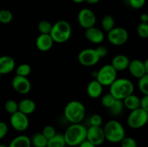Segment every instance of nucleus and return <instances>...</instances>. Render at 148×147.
Returning a JSON list of instances; mask_svg holds the SVG:
<instances>
[{
  "label": "nucleus",
  "mask_w": 148,
  "mask_h": 147,
  "mask_svg": "<svg viewBox=\"0 0 148 147\" xmlns=\"http://www.w3.org/2000/svg\"><path fill=\"white\" fill-rule=\"evenodd\" d=\"M109 87V93L111 94L115 99L120 100H123L129 95L133 94L134 90L132 82L125 78H116Z\"/></svg>",
  "instance_id": "nucleus-1"
},
{
  "label": "nucleus",
  "mask_w": 148,
  "mask_h": 147,
  "mask_svg": "<svg viewBox=\"0 0 148 147\" xmlns=\"http://www.w3.org/2000/svg\"><path fill=\"white\" fill-rule=\"evenodd\" d=\"M87 128L81 123L72 124L64 134L66 144L69 146H78L86 140Z\"/></svg>",
  "instance_id": "nucleus-2"
},
{
  "label": "nucleus",
  "mask_w": 148,
  "mask_h": 147,
  "mask_svg": "<svg viewBox=\"0 0 148 147\" xmlns=\"http://www.w3.org/2000/svg\"><path fill=\"white\" fill-rule=\"evenodd\" d=\"M85 107L77 100L70 101L66 104L64 110L66 119L72 124L80 123L85 116Z\"/></svg>",
  "instance_id": "nucleus-3"
},
{
  "label": "nucleus",
  "mask_w": 148,
  "mask_h": 147,
  "mask_svg": "<svg viewBox=\"0 0 148 147\" xmlns=\"http://www.w3.org/2000/svg\"><path fill=\"white\" fill-rule=\"evenodd\" d=\"M106 140L111 143H119L125 136V129L121 122L111 120L103 128Z\"/></svg>",
  "instance_id": "nucleus-4"
},
{
  "label": "nucleus",
  "mask_w": 148,
  "mask_h": 147,
  "mask_svg": "<svg viewBox=\"0 0 148 147\" xmlns=\"http://www.w3.org/2000/svg\"><path fill=\"white\" fill-rule=\"evenodd\" d=\"M54 43H63L67 41L72 35V27L66 20H59L52 25L49 34Z\"/></svg>",
  "instance_id": "nucleus-5"
},
{
  "label": "nucleus",
  "mask_w": 148,
  "mask_h": 147,
  "mask_svg": "<svg viewBox=\"0 0 148 147\" xmlns=\"http://www.w3.org/2000/svg\"><path fill=\"white\" fill-rule=\"evenodd\" d=\"M116 78L117 71L111 64L103 66L95 75V79L103 86H109Z\"/></svg>",
  "instance_id": "nucleus-6"
},
{
  "label": "nucleus",
  "mask_w": 148,
  "mask_h": 147,
  "mask_svg": "<svg viewBox=\"0 0 148 147\" xmlns=\"http://www.w3.org/2000/svg\"><path fill=\"white\" fill-rule=\"evenodd\" d=\"M148 121V112L142 108L131 111L127 118V124L133 129L143 128L147 124Z\"/></svg>",
  "instance_id": "nucleus-7"
},
{
  "label": "nucleus",
  "mask_w": 148,
  "mask_h": 147,
  "mask_svg": "<svg viewBox=\"0 0 148 147\" xmlns=\"http://www.w3.org/2000/svg\"><path fill=\"white\" fill-rule=\"evenodd\" d=\"M108 40L110 43L116 46H122L127 43L129 38V34L127 30L121 27H114L108 32Z\"/></svg>",
  "instance_id": "nucleus-8"
},
{
  "label": "nucleus",
  "mask_w": 148,
  "mask_h": 147,
  "mask_svg": "<svg viewBox=\"0 0 148 147\" xmlns=\"http://www.w3.org/2000/svg\"><path fill=\"white\" fill-rule=\"evenodd\" d=\"M78 61L84 66H92L99 62L101 58L94 48H85L78 54Z\"/></svg>",
  "instance_id": "nucleus-9"
},
{
  "label": "nucleus",
  "mask_w": 148,
  "mask_h": 147,
  "mask_svg": "<svg viewBox=\"0 0 148 147\" xmlns=\"http://www.w3.org/2000/svg\"><path fill=\"white\" fill-rule=\"evenodd\" d=\"M10 124L13 129L18 132H23L26 131L29 126L28 117L18 110L10 116Z\"/></svg>",
  "instance_id": "nucleus-10"
},
{
  "label": "nucleus",
  "mask_w": 148,
  "mask_h": 147,
  "mask_svg": "<svg viewBox=\"0 0 148 147\" xmlns=\"http://www.w3.org/2000/svg\"><path fill=\"white\" fill-rule=\"evenodd\" d=\"M77 21L79 25L86 30L95 26L96 22V16L91 10L84 8L82 9L78 13Z\"/></svg>",
  "instance_id": "nucleus-11"
},
{
  "label": "nucleus",
  "mask_w": 148,
  "mask_h": 147,
  "mask_svg": "<svg viewBox=\"0 0 148 147\" xmlns=\"http://www.w3.org/2000/svg\"><path fill=\"white\" fill-rule=\"evenodd\" d=\"M132 76L140 79L145 74H148V60L143 61L139 59L130 61L128 69Z\"/></svg>",
  "instance_id": "nucleus-12"
},
{
  "label": "nucleus",
  "mask_w": 148,
  "mask_h": 147,
  "mask_svg": "<svg viewBox=\"0 0 148 147\" xmlns=\"http://www.w3.org/2000/svg\"><path fill=\"white\" fill-rule=\"evenodd\" d=\"M86 140L98 146L106 141L103 129L101 126H90L87 128Z\"/></svg>",
  "instance_id": "nucleus-13"
},
{
  "label": "nucleus",
  "mask_w": 148,
  "mask_h": 147,
  "mask_svg": "<svg viewBox=\"0 0 148 147\" xmlns=\"http://www.w3.org/2000/svg\"><path fill=\"white\" fill-rule=\"evenodd\" d=\"M12 86L15 92L21 95L29 93L31 89V83L27 77L15 75L12 81Z\"/></svg>",
  "instance_id": "nucleus-14"
},
{
  "label": "nucleus",
  "mask_w": 148,
  "mask_h": 147,
  "mask_svg": "<svg viewBox=\"0 0 148 147\" xmlns=\"http://www.w3.org/2000/svg\"><path fill=\"white\" fill-rule=\"evenodd\" d=\"M85 35L88 41L95 44H100L104 40V34L102 30L95 26L86 29Z\"/></svg>",
  "instance_id": "nucleus-15"
},
{
  "label": "nucleus",
  "mask_w": 148,
  "mask_h": 147,
  "mask_svg": "<svg viewBox=\"0 0 148 147\" xmlns=\"http://www.w3.org/2000/svg\"><path fill=\"white\" fill-rule=\"evenodd\" d=\"M53 43L54 42L49 34H40L36 40V46L39 50L46 52L51 48Z\"/></svg>",
  "instance_id": "nucleus-16"
},
{
  "label": "nucleus",
  "mask_w": 148,
  "mask_h": 147,
  "mask_svg": "<svg viewBox=\"0 0 148 147\" xmlns=\"http://www.w3.org/2000/svg\"><path fill=\"white\" fill-rule=\"evenodd\" d=\"M130 63V60L128 56L124 54H119L113 58L111 65L116 69V71H121L128 69Z\"/></svg>",
  "instance_id": "nucleus-17"
},
{
  "label": "nucleus",
  "mask_w": 148,
  "mask_h": 147,
  "mask_svg": "<svg viewBox=\"0 0 148 147\" xmlns=\"http://www.w3.org/2000/svg\"><path fill=\"white\" fill-rule=\"evenodd\" d=\"M15 68V61L10 56H0V74H7L12 71Z\"/></svg>",
  "instance_id": "nucleus-18"
},
{
  "label": "nucleus",
  "mask_w": 148,
  "mask_h": 147,
  "mask_svg": "<svg viewBox=\"0 0 148 147\" xmlns=\"http://www.w3.org/2000/svg\"><path fill=\"white\" fill-rule=\"evenodd\" d=\"M103 86L96 80L94 79L89 82L87 86V93L88 96L92 99L100 97L102 95Z\"/></svg>",
  "instance_id": "nucleus-19"
},
{
  "label": "nucleus",
  "mask_w": 148,
  "mask_h": 147,
  "mask_svg": "<svg viewBox=\"0 0 148 147\" xmlns=\"http://www.w3.org/2000/svg\"><path fill=\"white\" fill-rule=\"evenodd\" d=\"M36 108V103L30 99H23L18 103V110L27 115L33 113Z\"/></svg>",
  "instance_id": "nucleus-20"
},
{
  "label": "nucleus",
  "mask_w": 148,
  "mask_h": 147,
  "mask_svg": "<svg viewBox=\"0 0 148 147\" xmlns=\"http://www.w3.org/2000/svg\"><path fill=\"white\" fill-rule=\"evenodd\" d=\"M122 101L124 106L127 109L130 110V111H132L134 110L140 108V99L134 94L129 95Z\"/></svg>",
  "instance_id": "nucleus-21"
},
{
  "label": "nucleus",
  "mask_w": 148,
  "mask_h": 147,
  "mask_svg": "<svg viewBox=\"0 0 148 147\" xmlns=\"http://www.w3.org/2000/svg\"><path fill=\"white\" fill-rule=\"evenodd\" d=\"M30 138L25 135H20L11 141L8 147H31Z\"/></svg>",
  "instance_id": "nucleus-22"
},
{
  "label": "nucleus",
  "mask_w": 148,
  "mask_h": 147,
  "mask_svg": "<svg viewBox=\"0 0 148 147\" xmlns=\"http://www.w3.org/2000/svg\"><path fill=\"white\" fill-rule=\"evenodd\" d=\"M66 146L64 134L56 133L49 140H48L46 147H65Z\"/></svg>",
  "instance_id": "nucleus-23"
},
{
  "label": "nucleus",
  "mask_w": 148,
  "mask_h": 147,
  "mask_svg": "<svg viewBox=\"0 0 148 147\" xmlns=\"http://www.w3.org/2000/svg\"><path fill=\"white\" fill-rule=\"evenodd\" d=\"M31 145L33 147H46L48 139L43 135L42 133H35L30 138Z\"/></svg>",
  "instance_id": "nucleus-24"
},
{
  "label": "nucleus",
  "mask_w": 148,
  "mask_h": 147,
  "mask_svg": "<svg viewBox=\"0 0 148 147\" xmlns=\"http://www.w3.org/2000/svg\"><path fill=\"white\" fill-rule=\"evenodd\" d=\"M101 27L106 32H109L110 30H112L115 25V20L114 18L111 15L107 14L104 16L101 22Z\"/></svg>",
  "instance_id": "nucleus-25"
},
{
  "label": "nucleus",
  "mask_w": 148,
  "mask_h": 147,
  "mask_svg": "<svg viewBox=\"0 0 148 147\" xmlns=\"http://www.w3.org/2000/svg\"><path fill=\"white\" fill-rule=\"evenodd\" d=\"M124 106L122 100L116 99L114 104L109 108H108V110L110 113L112 115H114V116H118V115L121 114L123 109H124Z\"/></svg>",
  "instance_id": "nucleus-26"
},
{
  "label": "nucleus",
  "mask_w": 148,
  "mask_h": 147,
  "mask_svg": "<svg viewBox=\"0 0 148 147\" xmlns=\"http://www.w3.org/2000/svg\"><path fill=\"white\" fill-rule=\"evenodd\" d=\"M31 66L27 63H22L16 69V75L27 77L31 73Z\"/></svg>",
  "instance_id": "nucleus-27"
},
{
  "label": "nucleus",
  "mask_w": 148,
  "mask_h": 147,
  "mask_svg": "<svg viewBox=\"0 0 148 147\" xmlns=\"http://www.w3.org/2000/svg\"><path fill=\"white\" fill-rule=\"evenodd\" d=\"M138 88L143 95H148V74L139 79Z\"/></svg>",
  "instance_id": "nucleus-28"
},
{
  "label": "nucleus",
  "mask_w": 148,
  "mask_h": 147,
  "mask_svg": "<svg viewBox=\"0 0 148 147\" xmlns=\"http://www.w3.org/2000/svg\"><path fill=\"white\" fill-rule=\"evenodd\" d=\"M53 24L47 20H42L38 24V30L40 34H50Z\"/></svg>",
  "instance_id": "nucleus-29"
},
{
  "label": "nucleus",
  "mask_w": 148,
  "mask_h": 147,
  "mask_svg": "<svg viewBox=\"0 0 148 147\" xmlns=\"http://www.w3.org/2000/svg\"><path fill=\"white\" fill-rule=\"evenodd\" d=\"M13 19L12 13L7 10H0V22L2 24H8Z\"/></svg>",
  "instance_id": "nucleus-30"
},
{
  "label": "nucleus",
  "mask_w": 148,
  "mask_h": 147,
  "mask_svg": "<svg viewBox=\"0 0 148 147\" xmlns=\"http://www.w3.org/2000/svg\"><path fill=\"white\" fill-rule=\"evenodd\" d=\"M4 108L9 114L12 115L18 111V103L14 99H9L5 102Z\"/></svg>",
  "instance_id": "nucleus-31"
},
{
  "label": "nucleus",
  "mask_w": 148,
  "mask_h": 147,
  "mask_svg": "<svg viewBox=\"0 0 148 147\" xmlns=\"http://www.w3.org/2000/svg\"><path fill=\"white\" fill-rule=\"evenodd\" d=\"M116 99L113 97V95L111 94H106L101 98V105L106 108H109L111 105L114 104V102H115V100Z\"/></svg>",
  "instance_id": "nucleus-32"
},
{
  "label": "nucleus",
  "mask_w": 148,
  "mask_h": 147,
  "mask_svg": "<svg viewBox=\"0 0 148 147\" xmlns=\"http://www.w3.org/2000/svg\"><path fill=\"white\" fill-rule=\"evenodd\" d=\"M137 34L141 38H147L148 37V24L141 22L137 27Z\"/></svg>",
  "instance_id": "nucleus-33"
},
{
  "label": "nucleus",
  "mask_w": 148,
  "mask_h": 147,
  "mask_svg": "<svg viewBox=\"0 0 148 147\" xmlns=\"http://www.w3.org/2000/svg\"><path fill=\"white\" fill-rule=\"evenodd\" d=\"M41 133L48 140L51 138L52 137H53L56 134V131L54 127L50 125H46L43 128V131H42Z\"/></svg>",
  "instance_id": "nucleus-34"
},
{
  "label": "nucleus",
  "mask_w": 148,
  "mask_h": 147,
  "mask_svg": "<svg viewBox=\"0 0 148 147\" xmlns=\"http://www.w3.org/2000/svg\"><path fill=\"white\" fill-rule=\"evenodd\" d=\"M119 143L121 147H137V141L132 137L124 136Z\"/></svg>",
  "instance_id": "nucleus-35"
},
{
  "label": "nucleus",
  "mask_w": 148,
  "mask_h": 147,
  "mask_svg": "<svg viewBox=\"0 0 148 147\" xmlns=\"http://www.w3.org/2000/svg\"><path fill=\"white\" fill-rule=\"evenodd\" d=\"M103 123V118L99 114H94L90 118V126H101Z\"/></svg>",
  "instance_id": "nucleus-36"
},
{
  "label": "nucleus",
  "mask_w": 148,
  "mask_h": 147,
  "mask_svg": "<svg viewBox=\"0 0 148 147\" xmlns=\"http://www.w3.org/2000/svg\"><path fill=\"white\" fill-rule=\"evenodd\" d=\"M146 0H129V4L133 9H141L145 4Z\"/></svg>",
  "instance_id": "nucleus-37"
},
{
  "label": "nucleus",
  "mask_w": 148,
  "mask_h": 147,
  "mask_svg": "<svg viewBox=\"0 0 148 147\" xmlns=\"http://www.w3.org/2000/svg\"><path fill=\"white\" fill-rule=\"evenodd\" d=\"M8 133V125L4 122L0 121V140L4 138Z\"/></svg>",
  "instance_id": "nucleus-38"
},
{
  "label": "nucleus",
  "mask_w": 148,
  "mask_h": 147,
  "mask_svg": "<svg viewBox=\"0 0 148 147\" xmlns=\"http://www.w3.org/2000/svg\"><path fill=\"white\" fill-rule=\"evenodd\" d=\"M95 50H96L97 53H98V56H99V57L101 58H101H105L108 53V49H107L105 46H98V48H95Z\"/></svg>",
  "instance_id": "nucleus-39"
},
{
  "label": "nucleus",
  "mask_w": 148,
  "mask_h": 147,
  "mask_svg": "<svg viewBox=\"0 0 148 147\" xmlns=\"http://www.w3.org/2000/svg\"><path fill=\"white\" fill-rule=\"evenodd\" d=\"M140 108L148 112V95H144L140 99Z\"/></svg>",
  "instance_id": "nucleus-40"
},
{
  "label": "nucleus",
  "mask_w": 148,
  "mask_h": 147,
  "mask_svg": "<svg viewBox=\"0 0 148 147\" xmlns=\"http://www.w3.org/2000/svg\"><path fill=\"white\" fill-rule=\"evenodd\" d=\"M78 147H97L95 146L94 144H92V143H90V141H88V140H85L84 141H82Z\"/></svg>",
  "instance_id": "nucleus-41"
},
{
  "label": "nucleus",
  "mask_w": 148,
  "mask_h": 147,
  "mask_svg": "<svg viewBox=\"0 0 148 147\" xmlns=\"http://www.w3.org/2000/svg\"><path fill=\"white\" fill-rule=\"evenodd\" d=\"M140 21H141V22H145V23H147L148 22V14L147 13H143V14H142L141 15H140Z\"/></svg>",
  "instance_id": "nucleus-42"
},
{
  "label": "nucleus",
  "mask_w": 148,
  "mask_h": 147,
  "mask_svg": "<svg viewBox=\"0 0 148 147\" xmlns=\"http://www.w3.org/2000/svg\"><path fill=\"white\" fill-rule=\"evenodd\" d=\"M100 1H101V0H85V1H86L88 4H97V3L99 2Z\"/></svg>",
  "instance_id": "nucleus-43"
},
{
  "label": "nucleus",
  "mask_w": 148,
  "mask_h": 147,
  "mask_svg": "<svg viewBox=\"0 0 148 147\" xmlns=\"http://www.w3.org/2000/svg\"><path fill=\"white\" fill-rule=\"evenodd\" d=\"M72 1L75 3H82L85 1V0H72Z\"/></svg>",
  "instance_id": "nucleus-44"
},
{
  "label": "nucleus",
  "mask_w": 148,
  "mask_h": 147,
  "mask_svg": "<svg viewBox=\"0 0 148 147\" xmlns=\"http://www.w3.org/2000/svg\"><path fill=\"white\" fill-rule=\"evenodd\" d=\"M0 147H8V146L5 145V144H0Z\"/></svg>",
  "instance_id": "nucleus-45"
},
{
  "label": "nucleus",
  "mask_w": 148,
  "mask_h": 147,
  "mask_svg": "<svg viewBox=\"0 0 148 147\" xmlns=\"http://www.w3.org/2000/svg\"><path fill=\"white\" fill-rule=\"evenodd\" d=\"M1 76H2V75L1 74H0V79H1Z\"/></svg>",
  "instance_id": "nucleus-46"
}]
</instances>
